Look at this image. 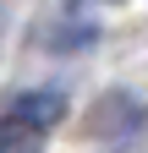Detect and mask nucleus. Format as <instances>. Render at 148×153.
Returning a JSON list of instances; mask_svg holds the SVG:
<instances>
[{
	"label": "nucleus",
	"instance_id": "f257e3e1",
	"mask_svg": "<svg viewBox=\"0 0 148 153\" xmlns=\"http://www.w3.org/2000/svg\"><path fill=\"white\" fill-rule=\"evenodd\" d=\"M11 115H16V120H28L33 131H49V126L66 115V99H61V93H49V88H39V93H22V99L11 104Z\"/></svg>",
	"mask_w": 148,
	"mask_h": 153
},
{
	"label": "nucleus",
	"instance_id": "f03ea898",
	"mask_svg": "<svg viewBox=\"0 0 148 153\" xmlns=\"http://www.w3.org/2000/svg\"><path fill=\"white\" fill-rule=\"evenodd\" d=\"M0 153H39V131L16 115H0Z\"/></svg>",
	"mask_w": 148,
	"mask_h": 153
}]
</instances>
